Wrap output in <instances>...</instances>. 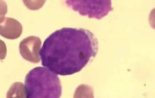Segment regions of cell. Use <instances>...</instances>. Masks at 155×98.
<instances>
[{"mask_svg": "<svg viewBox=\"0 0 155 98\" xmlns=\"http://www.w3.org/2000/svg\"><path fill=\"white\" fill-rule=\"evenodd\" d=\"M97 38L82 28H62L52 33L40 52L41 64L61 76L80 72L98 51Z\"/></svg>", "mask_w": 155, "mask_h": 98, "instance_id": "obj_1", "label": "cell"}, {"mask_svg": "<svg viewBox=\"0 0 155 98\" xmlns=\"http://www.w3.org/2000/svg\"><path fill=\"white\" fill-rule=\"evenodd\" d=\"M26 98H60L62 86L54 72L45 67L31 70L25 78Z\"/></svg>", "mask_w": 155, "mask_h": 98, "instance_id": "obj_2", "label": "cell"}, {"mask_svg": "<svg viewBox=\"0 0 155 98\" xmlns=\"http://www.w3.org/2000/svg\"><path fill=\"white\" fill-rule=\"evenodd\" d=\"M67 6L82 16L101 20L113 10L111 1H66Z\"/></svg>", "mask_w": 155, "mask_h": 98, "instance_id": "obj_3", "label": "cell"}, {"mask_svg": "<svg viewBox=\"0 0 155 98\" xmlns=\"http://www.w3.org/2000/svg\"><path fill=\"white\" fill-rule=\"evenodd\" d=\"M41 44L40 38L35 36H30L24 39L20 42L19 46L20 52L22 57L30 62L39 63Z\"/></svg>", "mask_w": 155, "mask_h": 98, "instance_id": "obj_4", "label": "cell"}, {"mask_svg": "<svg viewBox=\"0 0 155 98\" xmlns=\"http://www.w3.org/2000/svg\"><path fill=\"white\" fill-rule=\"evenodd\" d=\"M23 27L18 21L10 17L0 19V35L5 38L14 40L18 38L22 33Z\"/></svg>", "mask_w": 155, "mask_h": 98, "instance_id": "obj_5", "label": "cell"}, {"mask_svg": "<svg viewBox=\"0 0 155 98\" xmlns=\"http://www.w3.org/2000/svg\"><path fill=\"white\" fill-rule=\"evenodd\" d=\"M6 98H26L23 83L21 82L13 83L7 91Z\"/></svg>", "mask_w": 155, "mask_h": 98, "instance_id": "obj_6", "label": "cell"}, {"mask_svg": "<svg viewBox=\"0 0 155 98\" xmlns=\"http://www.w3.org/2000/svg\"><path fill=\"white\" fill-rule=\"evenodd\" d=\"M74 98H94V89L88 85H80L76 88Z\"/></svg>", "mask_w": 155, "mask_h": 98, "instance_id": "obj_7", "label": "cell"}, {"mask_svg": "<svg viewBox=\"0 0 155 98\" xmlns=\"http://www.w3.org/2000/svg\"><path fill=\"white\" fill-rule=\"evenodd\" d=\"M7 54V48L5 43L0 39V60L5 59Z\"/></svg>", "mask_w": 155, "mask_h": 98, "instance_id": "obj_8", "label": "cell"}, {"mask_svg": "<svg viewBox=\"0 0 155 98\" xmlns=\"http://www.w3.org/2000/svg\"><path fill=\"white\" fill-rule=\"evenodd\" d=\"M8 9L7 5L4 1H0V19L5 16L7 14Z\"/></svg>", "mask_w": 155, "mask_h": 98, "instance_id": "obj_9", "label": "cell"}, {"mask_svg": "<svg viewBox=\"0 0 155 98\" xmlns=\"http://www.w3.org/2000/svg\"><path fill=\"white\" fill-rule=\"evenodd\" d=\"M149 22L151 27L155 29V8H154L150 12L149 17Z\"/></svg>", "mask_w": 155, "mask_h": 98, "instance_id": "obj_10", "label": "cell"}]
</instances>
